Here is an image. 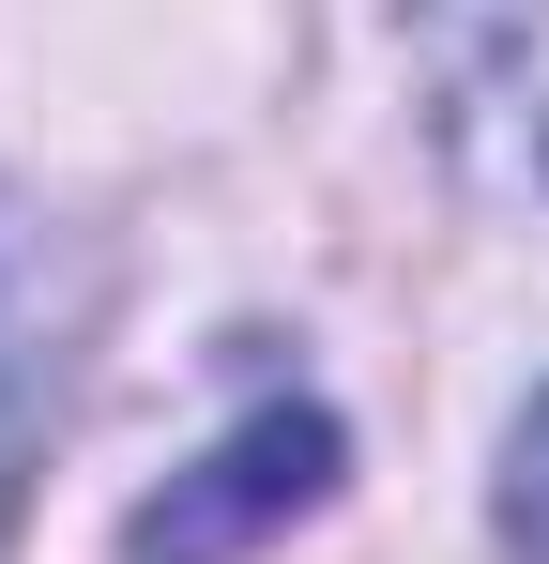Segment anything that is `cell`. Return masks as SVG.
Segmentation results:
<instances>
[{
  "label": "cell",
  "instance_id": "6da1fadb",
  "mask_svg": "<svg viewBox=\"0 0 549 564\" xmlns=\"http://www.w3.org/2000/svg\"><path fill=\"white\" fill-rule=\"evenodd\" d=\"M321 488H336V412L274 397V412H245L198 473H169V488L138 503L122 550H138V564H229V550H260L274 519H305Z\"/></svg>",
  "mask_w": 549,
  "mask_h": 564
},
{
  "label": "cell",
  "instance_id": "7a4b0ae2",
  "mask_svg": "<svg viewBox=\"0 0 549 564\" xmlns=\"http://www.w3.org/2000/svg\"><path fill=\"white\" fill-rule=\"evenodd\" d=\"M504 550H519V564H549V397L504 427Z\"/></svg>",
  "mask_w": 549,
  "mask_h": 564
},
{
  "label": "cell",
  "instance_id": "3957f363",
  "mask_svg": "<svg viewBox=\"0 0 549 564\" xmlns=\"http://www.w3.org/2000/svg\"><path fill=\"white\" fill-rule=\"evenodd\" d=\"M15 458H31V381H15V351H0V503H15Z\"/></svg>",
  "mask_w": 549,
  "mask_h": 564
}]
</instances>
